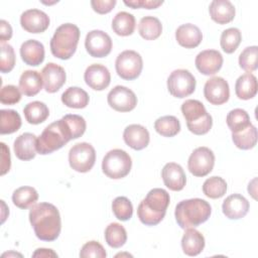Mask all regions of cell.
I'll use <instances>...</instances> for the list:
<instances>
[{
    "label": "cell",
    "instance_id": "6da1fadb",
    "mask_svg": "<svg viewBox=\"0 0 258 258\" xmlns=\"http://www.w3.org/2000/svg\"><path fill=\"white\" fill-rule=\"evenodd\" d=\"M29 222L35 236L41 241H54L60 234V215L55 206L49 203H38L29 211Z\"/></svg>",
    "mask_w": 258,
    "mask_h": 258
},
{
    "label": "cell",
    "instance_id": "7a4b0ae2",
    "mask_svg": "<svg viewBox=\"0 0 258 258\" xmlns=\"http://www.w3.org/2000/svg\"><path fill=\"white\" fill-rule=\"evenodd\" d=\"M170 198L163 188H152L138 206L137 216L141 223L146 226H155L159 224L169 205Z\"/></svg>",
    "mask_w": 258,
    "mask_h": 258
},
{
    "label": "cell",
    "instance_id": "3957f363",
    "mask_svg": "<svg viewBox=\"0 0 258 258\" xmlns=\"http://www.w3.org/2000/svg\"><path fill=\"white\" fill-rule=\"evenodd\" d=\"M210 204L202 199H188L179 202L174 211L176 223L181 229L195 228L205 223L211 216Z\"/></svg>",
    "mask_w": 258,
    "mask_h": 258
},
{
    "label": "cell",
    "instance_id": "277c9868",
    "mask_svg": "<svg viewBox=\"0 0 258 258\" xmlns=\"http://www.w3.org/2000/svg\"><path fill=\"white\" fill-rule=\"evenodd\" d=\"M74 139L73 132L61 118L47 125L36 140V150L39 154L45 155L60 149L70 140Z\"/></svg>",
    "mask_w": 258,
    "mask_h": 258
},
{
    "label": "cell",
    "instance_id": "5b68a950",
    "mask_svg": "<svg viewBox=\"0 0 258 258\" xmlns=\"http://www.w3.org/2000/svg\"><path fill=\"white\" fill-rule=\"evenodd\" d=\"M80 29L73 23H63L58 26L50 40V51L53 56L69 59L77 50L80 39Z\"/></svg>",
    "mask_w": 258,
    "mask_h": 258
},
{
    "label": "cell",
    "instance_id": "8992f818",
    "mask_svg": "<svg viewBox=\"0 0 258 258\" xmlns=\"http://www.w3.org/2000/svg\"><path fill=\"white\" fill-rule=\"evenodd\" d=\"M181 113L186 121L187 129L196 135L208 133L213 125L212 116L199 100H185L181 105Z\"/></svg>",
    "mask_w": 258,
    "mask_h": 258
},
{
    "label": "cell",
    "instance_id": "52a82bcc",
    "mask_svg": "<svg viewBox=\"0 0 258 258\" xmlns=\"http://www.w3.org/2000/svg\"><path fill=\"white\" fill-rule=\"evenodd\" d=\"M132 160L130 155L122 149H112L106 153L102 161V170L110 178L125 177L131 170Z\"/></svg>",
    "mask_w": 258,
    "mask_h": 258
},
{
    "label": "cell",
    "instance_id": "ba28073f",
    "mask_svg": "<svg viewBox=\"0 0 258 258\" xmlns=\"http://www.w3.org/2000/svg\"><path fill=\"white\" fill-rule=\"evenodd\" d=\"M115 68L118 76L126 81L137 79L143 68L141 55L135 50H124L116 58Z\"/></svg>",
    "mask_w": 258,
    "mask_h": 258
},
{
    "label": "cell",
    "instance_id": "9c48e42d",
    "mask_svg": "<svg viewBox=\"0 0 258 258\" xmlns=\"http://www.w3.org/2000/svg\"><path fill=\"white\" fill-rule=\"evenodd\" d=\"M96 161V151L92 144L81 142L75 144L69 152L70 166L78 172L90 171Z\"/></svg>",
    "mask_w": 258,
    "mask_h": 258
},
{
    "label": "cell",
    "instance_id": "30bf717a",
    "mask_svg": "<svg viewBox=\"0 0 258 258\" xmlns=\"http://www.w3.org/2000/svg\"><path fill=\"white\" fill-rule=\"evenodd\" d=\"M168 92L175 98H185L196 90V79L187 70L173 71L167 79Z\"/></svg>",
    "mask_w": 258,
    "mask_h": 258
},
{
    "label": "cell",
    "instance_id": "8fae6325",
    "mask_svg": "<svg viewBox=\"0 0 258 258\" xmlns=\"http://www.w3.org/2000/svg\"><path fill=\"white\" fill-rule=\"evenodd\" d=\"M215 154L214 152L205 146L196 148L188 157L187 168L191 174L198 177L208 175L214 167Z\"/></svg>",
    "mask_w": 258,
    "mask_h": 258
},
{
    "label": "cell",
    "instance_id": "7c38bea8",
    "mask_svg": "<svg viewBox=\"0 0 258 258\" xmlns=\"http://www.w3.org/2000/svg\"><path fill=\"white\" fill-rule=\"evenodd\" d=\"M108 104L118 112L132 111L137 105V97L133 91L124 86L114 87L107 96Z\"/></svg>",
    "mask_w": 258,
    "mask_h": 258
},
{
    "label": "cell",
    "instance_id": "4fadbf2b",
    "mask_svg": "<svg viewBox=\"0 0 258 258\" xmlns=\"http://www.w3.org/2000/svg\"><path fill=\"white\" fill-rule=\"evenodd\" d=\"M85 46L91 56L105 57L111 52L112 39L106 32L95 29L87 34Z\"/></svg>",
    "mask_w": 258,
    "mask_h": 258
},
{
    "label": "cell",
    "instance_id": "5bb4252c",
    "mask_svg": "<svg viewBox=\"0 0 258 258\" xmlns=\"http://www.w3.org/2000/svg\"><path fill=\"white\" fill-rule=\"evenodd\" d=\"M204 96L213 105H222L229 100L230 88L228 82L221 77L209 79L204 87Z\"/></svg>",
    "mask_w": 258,
    "mask_h": 258
},
{
    "label": "cell",
    "instance_id": "9a60e30c",
    "mask_svg": "<svg viewBox=\"0 0 258 258\" xmlns=\"http://www.w3.org/2000/svg\"><path fill=\"white\" fill-rule=\"evenodd\" d=\"M20 24L29 33H41L48 28L49 17L41 10L28 9L21 14Z\"/></svg>",
    "mask_w": 258,
    "mask_h": 258
},
{
    "label": "cell",
    "instance_id": "2e32d148",
    "mask_svg": "<svg viewBox=\"0 0 258 258\" xmlns=\"http://www.w3.org/2000/svg\"><path fill=\"white\" fill-rule=\"evenodd\" d=\"M195 63L201 74L211 76L221 70L223 66V56L221 52L216 49H206L198 53Z\"/></svg>",
    "mask_w": 258,
    "mask_h": 258
},
{
    "label": "cell",
    "instance_id": "e0dca14e",
    "mask_svg": "<svg viewBox=\"0 0 258 258\" xmlns=\"http://www.w3.org/2000/svg\"><path fill=\"white\" fill-rule=\"evenodd\" d=\"M44 89L47 93L57 92L66 83L64 69L54 62H48L41 71Z\"/></svg>",
    "mask_w": 258,
    "mask_h": 258
},
{
    "label": "cell",
    "instance_id": "ac0fdd59",
    "mask_svg": "<svg viewBox=\"0 0 258 258\" xmlns=\"http://www.w3.org/2000/svg\"><path fill=\"white\" fill-rule=\"evenodd\" d=\"M86 84L93 90L103 91L111 82V75L109 70L100 63H93L89 66L84 74Z\"/></svg>",
    "mask_w": 258,
    "mask_h": 258
},
{
    "label": "cell",
    "instance_id": "d6986e66",
    "mask_svg": "<svg viewBox=\"0 0 258 258\" xmlns=\"http://www.w3.org/2000/svg\"><path fill=\"white\" fill-rule=\"evenodd\" d=\"M161 177L170 190H181L186 182V176L182 167L175 162L166 163L161 170Z\"/></svg>",
    "mask_w": 258,
    "mask_h": 258
},
{
    "label": "cell",
    "instance_id": "ffe728a7",
    "mask_svg": "<svg viewBox=\"0 0 258 258\" xmlns=\"http://www.w3.org/2000/svg\"><path fill=\"white\" fill-rule=\"evenodd\" d=\"M249 207V202L246 198L239 194H233L223 202L222 210L228 219L239 220L247 215Z\"/></svg>",
    "mask_w": 258,
    "mask_h": 258
},
{
    "label": "cell",
    "instance_id": "44dd1931",
    "mask_svg": "<svg viewBox=\"0 0 258 258\" xmlns=\"http://www.w3.org/2000/svg\"><path fill=\"white\" fill-rule=\"evenodd\" d=\"M123 139L125 143L134 150H142L149 143L148 130L139 124H131L124 129Z\"/></svg>",
    "mask_w": 258,
    "mask_h": 258
},
{
    "label": "cell",
    "instance_id": "7402d4cb",
    "mask_svg": "<svg viewBox=\"0 0 258 258\" xmlns=\"http://www.w3.org/2000/svg\"><path fill=\"white\" fill-rule=\"evenodd\" d=\"M36 136L33 133L25 132L19 135L13 144L16 157L20 160H30L36 155Z\"/></svg>",
    "mask_w": 258,
    "mask_h": 258
},
{
    "label": "cell",
    "instance_id": "603a6c76",
    "mask_svg": "<svg viewBox=\"0 0 258 258\" xmlns=\"http://www.w3.org/2000/svg\"><path fill=\"white\" fill-rule=\"evenodd\" d=\"M175 38L179 45L185 48H195L202 42L203 34L198 26L191 23H185L177 27Z\"/></svg>",
    "mask_w": 258,
    "mask_h": 258
},
{
    "label": "cell",
    "instance_id": "cb8c5ba5",
    "mask_svg": "<svg viewBox=\"0 0 258 258\" xmlns=\"http://www.w3.org/2000/svg\"><path fill=\"white\" fill-rule=\"evenodd\" d=\"M20 56L26 64L36 67L44 59V46L38 40L28 39L20 46Z\"/></svg>",
    "mask_w": 258,
    "mask_h": 258
},
{
    "label": "cell",
    "instance_id": "d4e9b609",
    "mask_svg": "<svg viewBox=\"0 0 258 258\" xmlns=\"http://www.w3.org/2000/svg\"><path fill=\"white\" fill-rule=\"evenodd\" d=\"M211 18L218 24H227L235 17V7L229 0H214L209 6Z\"/></svg>",
    "mask_w": 258,
    "mask_h": 258
},
{
    "label": "cell",
    "instance_id": "484cf974",
    "mask_svg": "<svg viewBox=\"0 0 258 258\" xmlns=\"http://www.w3.org/2000/svg\"><path fill=\"white\" fill-rule=\"evenodd\" d=\"M181 248L185 255L197 256L205 248V237L198 230L187 228L181 238Z\"/></svg>",
    "mask_w": 258,
    "mask_h": 258
},
{
    "label": "cell",
    "instance_id": "4316f807",
    "mask_svg": "<svg viewBox=\"0 0 258 258\" xmlns=\"http://www.w3.org/2000/svg\"><path fill=\"white\" fill-rule=\"evenodd\" d=\"M42 77L36 71H24L19 79V89L22 94L28 97L35 96L42 88Z\"/></svg>",
    "mask_w": 258,
    "mask_h": 258
},
{
    "label": "cell",
    "instance_id": "83f0119b",
    "mask_svg": "<svg viewBox=\"0 0 258 258\" xmlns=\"http://www.w3.org/2000/svg\"><path fill=\"white\" fill-rule=\"evenodd\" d=\"M257 79L251 73L240 76L235 84V93L241 100H249L257 94Z\"/></svg>",
    "mask_w": 258,
    "mask_h": 258
},
{
    "label": "cell",
    "instance_id": "f1b7e54d",
    "mask_svg": "<svg viewBox=\"0 0 258 258\" xmlns=\"http://www.w3.org/2000/svg\"><path fill=\"white\" fill-rule=\"evenodd\" d=\"M88 93L79 87H70L61 94V102L69 108L83 109L89 104Z\"/></svg>",
    "mask_w": 258,
    "mask_h": 258
},
{
    "label": "cell",
    "instance_id": "f546056e",
    "mask_svg": "<svg viewBox=\"0 0 258 258\" xmlns=\"http://www.w3.org/2000/svg\"><path fill=\"white\" fill-rule=\"evenodd\" d=\"M135 17L126 11L118 12L112 20L113 31L120 36H128L134 32Z\"/></svg>",
    "mask_w": 258,
    "mask_h": 258
},
{
    "label": "cell",
    "instance_id": "4dcf8cb0",
    "mask_svg": "<svg viewBox=\"0 0 258 258\" xmlns=\"http://www.w3.org/2000/svg\"><path fill=\"white\" fill-rule=\"evenodd\" d=\"M23 113L26 121L29 124L37 125L44 122L47 119L49 115V110L43 102L33 101L28 103L24 107Z\"/></svg>",
    "mask_w": 258,
    "mask_h": 258
},
{
    "label": "cell",
    "instance_id": "1f68e13d",
    "mask_svg": "<svg viewBox=\"0 0 258 258\" xmlns=\"http://www.w3.org/2000/svg\"><path fill=\"white\" fill-rule=\"evenodd\" d=\"M138 31L144 39L154 40L160 36L162 32V24L159 19L154 16H144L139 21Z\"/></svg>",
    "mask_w": 258,
    "mask_h": 258
},
{
    "label": "cell",
    "instance_id": "d6a6232c",
    "mask_svg": "<svg viewBox=\"0 0 258 258\" xmlns=\"http://www.w3.org/2000/svg\"><path fill=\"white\" fill-rule=\"evenodd\" d=\"M232 140L239 149H251L257 143V129L251 124L243 130L232 133Z\"/></svg>",
    "mask_w": 258,
    "mask_h": 258
},
{
    "label": "cell",
    "instance_id": "836d02e7",
    "mask_svg": "<svg viewBox=\"0 0 258 258\" xmlns=\"http://www.w3.org/2000/svg\"><path fill=\"white\" fill-rule=\"evenodd\" d=\"M38 200V194L32 186H21L16 188L12 194L13 204L22 210L32 207Z\"/></svg>",
    "mask_w": 258,
    "mask_h": 258
},
{
    "label": "cell",
    "instance_id": "e575fe53",
    "mask_svg": "<svg viewBox=\"0 0 258 258\" xmlns=\"http://www.w3.org/2000/svg\"><path fill=\"white\" fill-rule=\"evenodd\" d=\"M0 133L11 134L19 130L21 127L20 115L11 109H2L0 111Z\"/></svg>",
    "mask_w": 258,
    "mask_h": 258
},
{
    "label": "cell",
    "instance_id": "d590c367",
    "mask_svg": "<svg viewBox=\"0 0 258 258\" xmlns=\"http://www.w3.org/2000/svg\"><path fill=\"white\" fill-rule=\"evenodd\" d=\"M154 129L161 136L173 137L180 131V123L175 116H162L154 122Z\"/></svg>",
    "mask_w": 258,
    "mask_h": 258
},
{
    "label": "cell",
    "instance_id": "8d00e7d4",
    "mask_svg": "<svg viewBox=\"0 0 258 258\" xmlns=\"http://www.w3.org/2000/svg\"><path fill=\"white\" fill-rule=\"evenodd\" d=\"M105 240L112 248H120L127 241V232L119 223H111L105 229Z\"/></svg>",
    "mask_w": 258,
    "mask_h": 258
},
{
    "label": "cell",
    "instance_id": "74e56055",
    "mask_svg": "<svg viewBox=\"0 0 258 258\" xmlns=\"http://www.w3.org/2000/svg\"><path fill=\"white\" fill-rule=\"evenodd\" d=\"M226 121L232 133L243 130L252 124L249 114L245 110L240 108L231 110L227 115Z\"/></svg>",
    "mask_w": 258,
    "mask_h": 258
},
{
    "label": "cell",
    "instance_id": "f35d334b",
    "mask_svg": "<svg viewBox=\"0 0 258 258\" xmlns=\"http://www.w3.org/2000/svg\"><path fill=\"white\" fill-rule=\"evenodd\" d=\"M227 191V182L220 176H212L205 180L203 192L210 199L222 198Z\"/></svg>",
    "mask_w": 258,
    "mask_h": 258
},
{
    "label": "cell",
    "instance_id": "ab89813d",
    "mask_svg": "<svg viewBox=\"0 0 258 258\" xmlns=\"http://www.w3.org/2000/svg\"><path fill=\"white\" fill-rule=\"evenodd\" d=\"M241 40V31L236 27H231L222 32L220 44L226 53H233L238 48Z\"/></svg>",
    "mask_w": 258,
    "mask_h": 258
},
{
    "label": "cell",
    "instance_id": "60d3db41",
    "mask_svg": "<svg viewBox=\"0 0 258 258\" xmlns=\"http://www.w3.org/2000/svg\"><path fill=\"white\" fill-rule=\"evenodd\" d=\"M258 57V47L256 45L248 46L244 48V50L239 55V64L240 68L246 71L247 73H251L257 70Z\"/></svg>",
    "mask_w": 258,
    "mask_h": 258
},
{
    "label": "cell",
    "instance_id": "b9f144b4",
    "mask_svg": "<svg viewBox=\"0 0 258 258\" xmlns=\"http://www.w3.org/2000/svg\"><path fill=\"white\" fill-rule=\"evenodd\" d=\"M112 210L120 221H128L133 215V206L126 197H117L112 203Z\"/></svg>",
    "mask_w": 258,
    "mask_h": 258
},
{
    "label": "cell",
    "instance_id": "7bdbcfd3",
    "mask_svg": "<svg viewBox=\"0 0 258 258\" xmlns=\"http://www.w3.org/2000/svg\"><path fill=\"white\" fill-rule=\"evenodd\" d=\"M15 66V53L13 47L4 43L1 44V58H0V71L1 73H9Z\"/></svg>",
    "mask_w": 258,
    "mask_h": 258
},
{
    "label": "cell",
    "instance_id": "ee69618b",
    "mask_svg": "<svg viewBox=\"0 0 258 258\" xmlns=\"http://www.w3.org/2000/svg\"><path fill=\"white\" fill-rule=\"evenodd\" d=\"M62 118L69 124V126L73 132L74 139L81 137L85 133L87 124H86L85 119L82 116L76 115V114H68V115H64Z\"/></svg>",
    "mask_w": 258,
    "mask_h": 258
},
{
    "label": "cell",
    "instance_id": "f6af8a7d",
    "mask_svg": "<svg viewBox=\"0 0 258 258\" xmlns=\"http://www.w3.org/2000/svg\"><path fill=\"white\" fill-rule=\"evenodd\" d=\"M107 253L104 247L97 241L87 242L80 251V257L82 258H105Z\"/></svg>",
    "mask_w": 258,
    "mask_h": 258
},
{
    "label": "cell",
    "instance_id": "bcb514c9",
    "mask_svg": "<svg viewBox=\"0 0 258 258\" xmlns=\"http://www.w3.org/2000/svg\"><path fill=\"white\" fill-rule=\"evenodd\" d=\"M21 99V93L19 88L13 85H7L2 87L0 92V101L4 105H14Z\"/></svg>",
    "mask_w": 258,
    "mask_h": 258
},
{
    "label": "cell",
    "instance_id": "7dc6e473",
    "mask_svg": "<svg viewBox=\"0 0 258 258\" xmlns=\"http://www.w3.org/2000/svg\"><path fill=\"white\" fill-rule=\"evenodd\" d=\"M163 1H157V0H125L124 4L126 6H129L133 9L136 8H146V9H155L159 7Z\"/></svg>",
    "mask_w": 258,
    "mask_h": 258
},
{
    "label": "cell",
    "instance_id": "c3c4849f",
    "mask_svg": "<svg viewBox=\"0 0 258 258\" xmlns=\"http://www.w3.org/2000/svg\"><path fill=\"white\" fill-rule=\"evenodd\" d=\"M116 5V0H92L91 6L93 10L99 14L109 13Z\"/></svg>",
    "mask_w": 258,
    "mask_h": 258
},
{
    "label": "cell",
    "instance_id": "681fc988",
    "mask_svg": "<svg viewBox=\"0 0 258 258\" xmlns=\"http://www.w3.org/2000/svg\"><path fill=\"white\" fill-rule=\"evenodd\" d=\"M1 175H4L6 172L9 171L11 166V158H10V151L9 148L6 146L5 143L1 142Z\"/></svg>",
    "mask_w": 258,
    "mask_h": 258
},
{
    "label": "cell",
    "instance_id": "f907efd6",
    "mask_svg": "<svg viewBox=\"0 0 258 258\" xmlns=\"http://www.w3.org/2000/svg\"><path fill=\"white\" fill-rule=\"evenodd\" d=\"M12 37V27L6 20L0 21V43L4 44L5 41Z\"/></svg>",
    "mask_w": 258,
    "mask_h": 258
},
{
    "label": "cell",
    "instance_id": "816d5d0a",
    "mask_svg": "<svg viewBox=\"0 0 258 258\" xmlns=\"http://www.w3.org/2000/svg\"><path fill=\"white\" fill-rule=\"evenodd\" d=\"M32 257H57V254L51 249L39 248L32 254Z\"/></svg>",
    "mask_w": 258,
    "mask_h": 258
}]
</instances>
